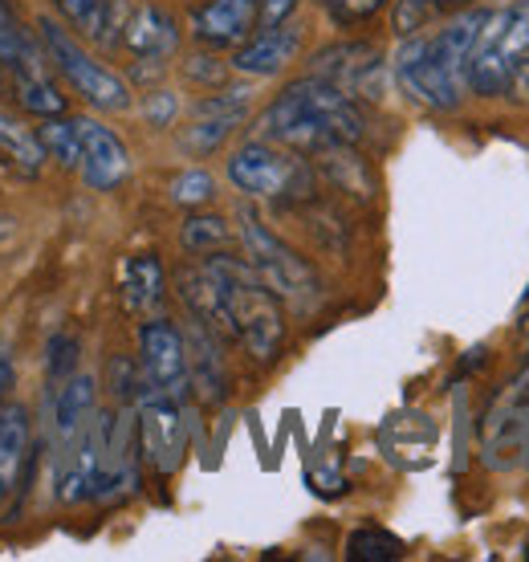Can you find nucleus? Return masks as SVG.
<instances>
[{
  "label": "nucleus",
  "mask_w": 529,
  "mask_h": 562,
  "mask_svg": "<svg viewBox=\"0 0 529 562\" xmlns=\"http://www.w3.org/2000/svg\"><path fill=\"white\" fill-rule=\"evenodd\" d=\"M257 135L309 159L335 143H362L367 114H362L359 99H350L342 86L306 74L264 106Z\"/></svg>",
  "instance_id": "f257e3e1"
},
{
  "label": "nucleus",
  "mask_w": 529,
  "mask_h": 562,
  "mask_svg": "<svg viewBox=\"0 0 529 562\" xmlns=\"http://www.w3.org/2000/svg\"><path fill=\"white\" fill-rule=\"evenodd\" d=\"M488 9H469L452 16L436 33H412L395 54V82L407 99L428 111H457L464 99V66L476 42V29L485 25Z\"/></svg>",
  "instance_id": "f03ea898"
},
{
  "label": "nucleus",
  "mask_w": 529,
  "mask_h": 562,
  "mask_svg": "<svg viewBox=\"0 0 529 562\" xmlns=\"http://www.w3.org/2000/svg\"><path fill=\"white\" fill-rule=\"evenodd\" d=\"M204 269H209L216 297H221L228 338L245 347L252 363H278L281 347H285V310H281V297L264 285L261 273L245 257L209 254L204 257Z\"/></svg>",
  "instance_id": "7ed1b4c3"
},
{
  "label": "nucleus",
  "mask_w": 529,
  "mask_h": 562,
  "mask_svg": "<svg viewBox=\"0 0 529 562\" xmlns=\"http://www.w3.org/2000/svg\"><path fill=\"white\" fill-rule=\"evenodd\" d=\"M529 57V0H514L505 9H488L485 25L476 29V42L469 49L464 86L481 99H502L521 78Z\"/></svg>",
  "instance_id": "20e7f679"
},
{
  "label": "nucleus",
  "mask_w": 529,
  "mask_h": 562,
  "mask_svg": "<svg viewBox=\"0 0 529 562\" xmlns=\"http://www.w3.org/2000/svg\"><path fill=\"white\" fill-rule=\"evenodd\" d=\"M240 245H245V261H249L261 281L273 294L293 310V314H314L322 306V278L306 257H297L285 240L264 225L252 209H240Z\"/></svg>",
  "instance_id": "39448f33"
},
{
  "label": "nucleus",
  "mask_w": 529,
  "mask_h": 562,
  "mask_svg": "<svg viewBox=\"0 0 529 562\" xmlns=\"http://www.w3.org/2000/svg\"><path fill=\"white\" fill-rule=\"evenodd\" d=\"M37 37H42V45H45L49 66L66 78V86H70L90 111H102V114L131 111V86H126V78L114 74L111 66H102V61L74 37L70 29L42 16V21H37Z\"/></svg>",
  "instance_id": "423d86ee"
},
{
  "label": "nucleus",
  "mask_w": 529,
  "mask_h": 562,
  "mask_svg": "<svg viewBox=\"0 0 529 562\" xmlns=\"http://www.w3.org/2000/svg\"><path fill=\"white\" fill-rule=\"evenodd\" d=\"M228 183L240 196L252 200H278V196H306L309 188V168L306 155L278 147L269 139H249L240 143L237 151L228 155Z\"/></svg>",
  "instance_id": "0eeeda50"
},
{
  "label": "nucleus",
  "mask_w": 529,
  "mask_h": 562,
  "mask_svg": "<svg viewBox=\"0 0 529 562\" xmlns=\"http://www.w3.org/2000/svg\"><path fill=\"white\" fill-rule=\"evenodd\" d=\"M139 395H164V400H188L192 375H188V342L183 330L168 318L139 323Z\"/></svg>",
  "instance_id": "6e6552de"
},
{
  "label": "nucleus",
  "mask_w": 529,
  "mask_h": 562,
  "mask_svg": "<svg viewBox=\"0 0 529 562\" xmlns=\"http://www.w3.org/2000/svg\"><path fill=\"white\" fill-rule=\"evenodd\" d=\"M383 49L375 42H338L314 54L309 74H318L326 82L342 86L350 99H383Z\"/></svg>",
  "instance_id": "1a4fd4ad"
},
{
  "label": "nucleus",
  "mask_w": 529,
  "mask_h": 562,
  "mask_svg": "<svg viewBox=\"0 0 529 562\" xmlns=\"http://www.w3.org/2000/svg\"><path fill=\"white\" fill-rule=\"evenodd\" d=\"M139 452L155 464V473L171 477L188 452V420L183 400L139 395Z\"/></svg>",
  "instance_id": "9d476101"
},
{
  "label": "nucleus",
  "mask_w": 529,
  "mask_h": 562,
  "mask_svg": "<svg viewBox=\"0 0 529 562\" xmlns=\"http://www.w3.org/2000/svg\"><path fill=\"white\" fill-rule=\"evenodd\" d=\"M78 135H82V180L90 192H114L119 183L131 176V151L126 143L114 135L106 123H98L90 114L78 119Z\"/></svg>",
  "instance_id": "9b49d317"
},
{
  "label": "nucleus",
  "mask_w": 529,
  "mask_h": 562,
  "mask_svg": "<svg viewBox=\"0 0 529 562\" xmlns=\"http://www.w3.org/2000/svg\"><path fill=\"white\" fill-rule=\"evenodd\" d=\"M302 42H306V25L285 16L278 25H264L252 42L237 45L233 70L245 74V78H273L302 54Z\"/></svg>",
  "instance_id": "f8f14e48"
},
{
  "label": "nucleus",
  "mask_w": 529,
  "mask_h": 562,
  "mask_svg": "<svg viewBox=\"0 0 529 562\" xmlns=\"http://www.w3.org/2000/svg\"><path fill=\"white\" fill-rule=\"evenodd\" d=\"M123 42L139 57V70L159 74L168 66V57H176V49H180V21L164 4H143L123 25Z\"/></svg>",
  "instance_id": "ddd939ff"
},
{
  "label": "nucleus",
  "mask_w": 529,
  "mask_h": 562,
  "mask_svg": "<svg viewBox=\"0 0 529 562\" xmlns=\"http://www.w3.org/2000/svg\"><path fill=\"white\" fill-rule=\"evenodd\" d=\"M94 412H98L94 375L74 371L66 383L49 387V428H54V440H57V457H66L78 445V436L86 432V424H90Z\"/></svg>",
  "instance_id": "4468645a"
},
{
  "label": "nucleus",
  "mask_w": 529,
  "mask_h": 562,
  "mask_svg": "<svg viewBox=\"0 0 529 562\" xmlns=\"http://www.w3.org/2000/svg\"><path fill=\"white\" fill-rule=\"evenodd\" d=\"M261 21V0H209L192 13V37L209 49H233L249 42L252 25Z\"/></svg>",
  "instance_id": "2eb2a0df"
},
{
  "label": "nucleus",
  "mask_w": 529,
  "mask_h": 562,
  "mask_svg": "<svg viewBox=\"0 0 529 562\" xmlns=\"http://www.w3.org/2000/svg\"><path fill=\"white\" fill-rule=\"evenodd\" d=\"M33 461V420L21 404H0V506L21 490L25 464Z\"/></svg>",
  "instance_id": "dca6fc26"
},
{
  "label": "nucleus",
  "mask_w": 529,
  "mask_h": 562,
  "mask_svg": "<svg viewBox=\"0 0 529 562\" xmlns=\"http://www.w3.org/2000/svg\"><path fill=\"white\" fill-rule=\"evenodd\" d=\"M183 342H188V375H192V387L204 395L209 404H221L224 395H228V371H224V359H221V335L192 318Z\"/></svg>",
  "instance_id": "f3484780"
},
{
  "label": "nucleus",
  "mask_w": 529,
  "mask_h": 562,
  "mask_svg": "<svg viewBox=\"0 0 529 562\" xmlns=\"http://www.w3.org/2000/svg\"><path fill=\"white\" fill-rule=\"evenodd\" d=\"M168 278H164V261L155 254H135L123 266V297L131 314H147L164 302Z\"/></svg>",
  "instance_id": "a211bd4d"
},
{
  "label": "nucleus",
  "mask_w": 529,
  "mask_h": 562,
  "mask_svg": "<svg viewBox=\"0 0 529 562\" xmlns=\"http://www.w3.org/2000/svg\"><path fill=\"white\" fill-rule=\"evenodd\" d=\"M249 114H233V111H200L192 114V127H183L180 135V147L195 159H209L224 147V143L233 139V131L245 123Z\"/></svg>",
  "instance_id": "6ab92c4d"
},
{
  "label": "nucleus",
  "mask_w": 529,
  "mask_h": 562,
  "mask_svg": "<svg viewBox=\"0 0 529 562\" xmlns=\"http://www.w3.org/2000/svg\"><path fill=\"white\" fill-rule=\"evenodd\" d=\"M54 4L82 37L98 45H114V29H123L114 16V0H54Z\"/></svg>",
  "instance_id": "aec40b11"
},
{
  "label": "nucleus",
  "mask_w": 529,
  "mask_h": 562,
  "mask_svg": "<svg viewBox=\"0 0 529 562\" xmlns=\"http://www.w3.org/2000/svg\"><path fill=\"white\" fill-rule=\"evenodd\" d=\"M37 143H42L45 155L57 159L61 168H70V171L82 168V135H78V119H70V114L42 119V127H37Z\"/></svg>",
  "instance_id": "412c9836"
},
{
  "label": "nucleus",
  "mask_w": 529,
  "mask_h": 562,
  "mask_svg": "<svg viewBox=\"0 0 529 562\" xmlns=\"http://www.w3.org/2000/svg\"><path fill=\"white\" fill-rule=\"evenodd\" d=\"M16 102L25 106L29 114L37 119H54V114H66L70 102L61 94V86L49 78V74H33V78H16Z\"/></svg>",
  "instance_id": "4be33fe9"
},
{
  "label": "nucleus",
  "mask_w": 529,
  "mask_h": 562,
  "mask_svg": "<svg viewBox=\"0 0 529 562\" xmlns=\"http://www.w3.org/2000/svg\"><path fill=\"white\" fill-rule=\"evenodd\" d=\"M180 240L188 254H221L224 245L233 240V228H228V221L224 216H188L180 228Z\"/></svg>",
  "instance_id": "5701e85b"
},
{
  "label": "nucleus",
  "mask_w": 529,
  "mask_h": 562,
  "mask_svg": "<svg viewBox=\"0 0 529 562\" xmlns=\"http://www.w3.org/2000/svg\"><path fill=\"white\" fill-rule=\"evenodd\" d=\"M404 554V542L379 526H362L347 538V559L350 562H391Z\"/></svg>",
  "instance_id": "b1692460"
},
{
  "label": "nucleus",
  "mask_w": 529,
  "mask_h": 562,
  "mask_svg": "<svg viewBox=\"0 0 529 562\" xmlns=\"http://www.w3.org/2000/svg\"><path fill=\"white\" fill-rule=\"evenodd\" d=\"M452 4H464V0H395V13H391V29L399 33V37H412L419 29L436 21V16H444Z\"/></svg>",
  "instance_id": "393cba45"
},
{
  "label": "nucleus",
  "mask_w": 529,
  "mask_h": 562,
  "mask_svg": "<svg viewBox=\"0 0 529 562\" xmlns=\"http://www.w3.org/2000/svg\"><path fill=\"white\" fill-rule=\"evenodd\" d=\"M78 359H82V342L74 335H54L45 342V375H49V387L66 383L78 371Z\"/></svg>",
  "instance_id": "a878e982"
},
{
  "label": "nucleus",
  "mask_w": 529,
  "mask_h": 562,
  "mask_svg": "<svg viewBox=\"0 0 529 562\" xmlns=\"http://www.w3.org/2000/svg\"><path fill=\"white\" fill-rule=\"evenodd\" d=\"M212 196H216V180H212V171H204V168H188L171 180V200L183 204V209H200V204H209Z\"/></svg>",
  "instance_id": "bb28decb"
},
{
  "label": "nucleus",
  "mask_w": 529,
  "mask_h": 562,
  "mask_svg": "<svg viewBox=\"0 0 529 562\" xmlns=\"http://www.w3.org/2000/svg\"><path fill=\"white\" fill-rule=\"evenodd\" d=\"M391 0H322V9L330 16V25L338 29H359L367 25L371 16H379Z\"/></svg>",
  "instance_id": "cd10ccee"
},
{
  "label": "nucleus",
  "mask_w": 529,
  "mask_h": 562,
  "mask_svg": "<svg viewBox=\"0 0 529 562\" xmlns=\"http://www.w3.org/2000/svg\"><path fill=\"white\" fill-rule=\"evenodd\" d=\"M176 114H180V99H176L171 90H151V94H143V119H147L151 127H171Z\"/></svg>",
  "instance_id": "c85d7f7f"
},
{
  "label": "nucleus",
  "mask_w": 529,
  "mask_h": 562,
  "mask_svg": "<svg viewBox=\"0 0 529 562\" xmlns=\"http://www.w3.org/2000/svg\"><path fill=\"white\" fill-rule=\"evenodd\" d=\"M183 74L200 86H221L224 82V61L216 54H192L183 61Z\"/></svg>",
  "instance_id": "c756f323"
},
{
  "label": "nucleus",
  "mask_w": 529,
  "mask_h": 562,
  "mask_svg": "<svg viewBox=\"0 0 529 562\" xmlns=\"http://www.w3.org/2000/svg\"><path fill=\"white\" fill-rule=\"evenodd\" d=\"M297 0H261V25H278L285 16H293Z\"/></svg>",
  "instance_id": "7c9ffc66"
},
{
  "label": "nucleus",
  "mask_w": 529,
  "mask_h": 562,
  "mask_svg": "<svg viewBox=\"0 0 529 562\" xmlns=\"http://www.w3.org/2000/svg\"><path fill=\"white\" fill-rule=\"evenodd\" d=\"M9 387H16V367H13V359H9V355L0 351V404H4Z\"/></svg>",
  "instance_id": "2f4dec72"
},
{
  "label": "nucleus",
  "mask_w": 529,
  "mask_h": 562,
  "mask_svg": "<svg viewBox=\"0 0 529 562\" xmlns=\"http://www.w3.org/2000/svg\"><path fill=\"white\" fill-rule=\"evenodd\" d=\"M0 94H4V66H0Z\"/></svg>",
  "instance_id": "473e14b6"
},
{
  "label": "nucleus",
  "mask_w": 529,
  "mask_h": 562,
  "mask_svg": "<svg viewBox=\"0 0 529 562\" xmlns=\"http://www.w3.org/2000/svg\"><path fill=\"white\" fill-rule=\"evenodd\" d=\"M0 9H13V0H0Z\"/></svg>",
  "instance_id": "72a5a7b5"
}]
</instances>
